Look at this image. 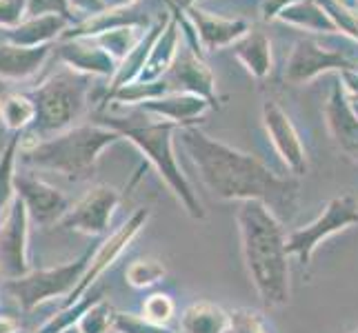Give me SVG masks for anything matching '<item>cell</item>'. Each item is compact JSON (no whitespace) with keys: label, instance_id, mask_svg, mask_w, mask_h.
I'll return each instance as SVG.
<instances>
[{"label":"cell","instance_id":"1","mask_svg":"<svg viewBox=\"0 0 358 333\" xmlns=\"http://www.w3.org/2000/svg\"><path fill=\"white\" fill-rule=\"evenodd\" d=\"M182 142L201 171V178L218 198L241 202L261 200L274 216H294L299 195V184L294 180L276 178L261 160L207 138L199 129H185Z\"/></svg>","mask_w":358,"mask_h":333},{"label":"cell","instance_id":"2","mask_svg":"<svg viewBox=\"0 0 358 333\" xmlns=\"http://www.w3.org/2000/svg\"><path fill=\"white\" fill-rule=\"evenodd\" d=\"M238 229L250 278L265 306L289 302L287 238L274 212L261 200H245L238 207Z\"/></svg>","mask_w":358,"mask_h":333},{"label":"cell","instance_id":"3","mask_svg":"<svg viewBox=\"0 0 358 333\" xmlns=\"http://www.w3.org/2000/svg\"><path fill=\"white\" fill-rule=\"evenodd\" d=\"M118 140L120 133L116 129L105 125H83L38 140L20 154V160L31 167L63 174L69 180H85L94 174L101 151Z\"/></svg>","mask_w":358,"mask_h":333},{"label":"cell","instance_id":"4","mask_svg":"<svg viewBox=\"0 0 358 333\" xmlns=\"http://www.w3.org/2000/svg\"><path fill=\"white\" fill-rule=\"evenodd\" d=\"M101 125L116 129L120 135H127L131 142H136L141 149L147 154V158L156 165V169L160 171V176L165 178V182L171 187L178 198L182 200V205L187 207V212L194 218H203V207L196 200V195L192 191V187L187 184V180L182 178L180 169L176 165L174 151H171V125H150V122H134L127 118H105Z\"/></svg>","mask_w":358,"mask_h":333},{"label":"cell","instance_id":"5","mask_svg":"<svg viewBox=\"0 0 358 333\" xmlns=\"http://www.w3.org/2000/svg\"><path fill=\"white\" fill-rule=\"evenodd\" d=\"M90 80L73 71H60L34 89L31 101L36 103L34 129L41 138H52L71 127V122L80 118L87 101Z\"/></svg>","mask_w":358,"mask_h":333},{"label":"cell","instance_id":"6","mask_svg":"<svg viewBox=\"0 0 358 333\" xmlns=\"http://www.w3.org/2000/svg\"><path fill=\"white\" fill-rule=\"evenodd\" d=\"M92 253H83L78 260H71L58 267H47L38 271H29L27 276L14 278L5 282V289L14 295L22 311H34L36 306L69 295L80 282L83 274L87 271Z\"/></svg>","mask_w":358,"mask_h":333},{"label":"cell","instance_id":"7","mask_svg":"<svg viewBox=\"0 0 358 333\" xmlns=\"http://www.w3.org/2000/svg\"><path fill=\"white\" fill-rule=\"evenodd\" d=\"M358 222V198L354 195H343V198L331 200L325 209V214L320 216L310 227L294 231L287 238V253H299L301 262L307 265L318 246L320 240L329 238L331 233L341 229H348L350 225Z\"/></svg>","mask_w":358,"mask_h":333},{"label":"cell","instance_id":"8","mask_svg":"<svg viewBox=\"0 0 358 333\" xmlns=\"http://www.w3.org/2000/svg\"><path fill=\"white\" fill-rule=\"evenodd\" d=\"M29 214L16 195L5 222L0 225V274L5 280L29 274Z\"/></svg>","mask_w":358,"mask_h":333},{"label":"cell","instance_id":"9","mask_svg":"<svg viewBox=\"0 0 358 333\" xmlns=\"http://www.w3.org/2000/svg\"><path fill=\"white\" fill-rule=\"evenodd\" d=\"M147 218H150V209H138L125 225H122L116 233H112L101 246H98V251L92 256V260H90V265H87V271L83 274V278H80V282L76 285V289H73L69 295H67V300H65V304L63 306H69V304H73V302H78L85 293H87L94 285H96V280L101 278L105 271L112 267L118 258H120V253L127 249L129 246V242L136 238V233H138L143 227H145V222H147Z\"/></svg>","mask_w":358,"mask_h":333},{"label":"cell","instance_id":"10","mask_svg":"<svg viewBox=\"0 0 358 333\" xmlns=\"http://www.w3.org/2000/svg\"><path fill=\"white\" fill-rule=\"evenodd\" d=\"M16 195L27 207L29 220L36 222L38 227L60 225L63 218L69 214V209L73 207L67 195L56 189L54 184L29 174H16Z\"/></svg>","mask_w":358,"mask_h":333},{"label":"cell","instance_id":"11","mask_svg":"<svg viewBox=\"0 0 358 333\" xmlns=\"http://www.w3.org/2000/svg\"><path fill=\"white\" fill-rule=\"evenodd\" d=\"M118 202L120 195L114 187L98 184L69 209V214L63 218L60 227L87 233V236H101L109 229V222H112Z\"/></svg>","mask_w":358,"mask_h":333},{"label":"cell","instance_id":"12","mask_svg":"<svg viewBox=\"0 0 358 333\" xmlns=\"http://www.w3.org/2000/svg\"><path fill=\"white\" fill-rule=\"evenodd\" d=\"M265 125H267V131L271 133V140H274V145L278 147L282 160L287 163V167L294 171V174H305L307 158H305L299 135H296L287 116L282 114L274 103L265 105Z\"/></svg>","mask_w":358,"mask_h":333},{"label":"cell","instance_id":"13","mask_svg":"<svg viewBox=\"0 0 358 333\" xmlns=\"http://www.w3.org/2000/svg\"><path fill=\"white\" fill-rule=\"evenodd\" d=\"M49 47H20L5 43L0 45V76L3 78H27L41 69Z\"/></svg>","mask_w":358,"mask_h":333},{"label":"cell","instance_id":"14","mask_svg":"<svg viewBox=\"0 0 358 333\" xmlns=\"http://www.w3.org/2000/svg\"><path fill=\"white\" fill-rule=\"evenodd\" d=\"M67 16L60 14H49V16H38V18H27L22 20L18 27L9 29L5 34L7 43L20 45V47H43L47 40H52L58 31L65 29Z\"/></svg>","mask_w":358,"mask_h":333},{"label":"cell","instance_id":"15","mask_svg":"<svg viewBox=\"0 0 358 333\" xmlns=\"http://www.w3.org/2000/svg\"><path fill=\"white\" fill-rule=\"evenodd\" d=\"M231 316L212 302H196L180 318V333H227Z\"/></svg>","mask_w":358,"mask_h":333},{"label":"cell","instance_id":"16","mask_svg":"<svg viewBox=\"0 0 358 333\" xmlns=\"http://www.w3.org/2000/svg\"><path fill=\"white\" fill-rule=\"evenodd\" d=\"M20 135H11L7 147L0 154V225L5 222L11 205L16 200V158Z\"/></svg>","mask_w":358,"mask_h":333},{"label":"cell","instance_id":"17","mask_svg":"<svg viewBox=\"0 0 358 333\" xmlns=\"http://www.w3.org/2000/svg\"><path fill=\"white\" fill-rule=\"evenodd\" d=\"M58 54L63 56L65 63L76 67L80 71H92V73H109L112 71V58L105 54L103 49H94L83 43H67L58 49Z\"/></svg>","mask_w":358,"mask_h":333},{"label":"cell","instance_id":"18","mask_svg":"<svg viewBox=\"0 0 358 333\" xmlns=\"http://www.w3.org/2000/svg\"><path fill=\"white\" fill-rule=\"evenodd\" d=\"M103 298H105V289H96V291L92 289V293L87 291L78 302L63 306V309H60L56 316L49 318L36 333H63V331H67L71 327H76L78 320L87 313L96 302H101Z\"/></svg>","mask_w":358,"mask_h":333},{"label":"cell","instance_id":"19","mask_svg":"<svg viewBox=\"0 0 358 333\" xmlns=\"http://www.w3.org/2000/svg\"><path fill=\"white\" fill-rule=\"evenodd\" d=\"M0 118L11 131H22L36 122V103L31 96L22 94H3L0 96Z\"/></svg>","mask_w":358,"mask_h":333},{"label":"cell","instance_id":"20","mask_svg":"<svg viewBox=\"0 0 358 333\" xmlns=\"http://www.w3.org/2000/svg\"><path fill=\"white\" fill-rule=\"evenodd\" d=\"M329 122H331V129L338 135V142L343 145L345 151L356 154L358 158V120L352 118L350 109L345 107L343 96L336 91L334 98H331V105H329Z\"/></svg>","mask_w":358,"mask_h":333},{"label":"cell","instance_id":"21","mask_svg":"<svg viewBox=\"0 0 358 333\" xmlns=\"http://www.w3.org/2000/svg\"><path fill=\"white\" fill-rule=\"evenodd\" d=\"M125 278L131 287L145 289V287H152L158 280L165 278V267L158 260H136L127 267Z\"/></svg>","mask_w":358,"mask_h":333},{"label":"cell","instance_id":"22","mask_svg":"<svg viewBox=\"0 0 358 333\" xmlns=\"http://www.w3.org/2000/svg\"><path fill=\"white\" fill-rule=\"evenodd\" d=\"M114 318H116V311L103 298L78 320L76 327L80 329V333H107L109 329H114Z\"/></svg>","mask_w":358,"mask_h":333},{"label":"cell","instance_id":"23","mask_svg":"<svg viewBox=\"0 0 358 333\" xmlns=\"http://www.w3.org/2000/svg\"><path fill=\"white\" fill-rule=\"evenodd\" d=\"M171 316H174V302L163 293H154L143 302V318L154 325L163 327L165 323H169Z\"/></svg>","mask_w":358,"mask_h":333},{"label":"cell","instance_id":"24","mask_svg":"<svg viewBox=\"0 0 358 333\" xmlns=\"http://www.w3.org/2000/svg\"><path fill=\"white\" fill-rule=\"evenodd\" d=\"M114 331L118 333H171L160 325L145 320L143 316H134V313H116Z\"/></svg>","mask_w":358,"mask_h":333},{"label":"cell","instance_id":"25","mask_svg":"<svg viewBox=\"0 0 358 333\" xmlns=\"http://www.w3.org/2000/svg\"><path fill=\"white\" fill-rule=\"evenodd\" d=\"M24 14H27V0H0V27H18Z\"/></svg>","mask_w":358,"mask_h":333},{"label":"cell","instance_id":"26","mask_svg":"<svg viewBox=\"0 0 358 333\" xmlns=\"http://www.w3.org/2000/svg\"><path fill=\"white\" fill-rule=\"evenodd\" d=\"M49 14H60L69 18L67 0H27V14H24V18H38Z\"/></svg>","mask_w":358,"mask_h":333},{"label":"cell","instance_id":"27","mask_svg":"<svg viewBox=\"0 0 358 333\" xmlns=\"http://www.w3.org/2000/svg\"><path fill=\"white\" fill-rule=\"evenodd\" d=\"M227 333H267L261 316H256L252 311H236L231 313V327Z\"/></svg>","mask_w":358,"mask_h":333},{"label":"cell","instance_id":"28","mask_svg":"<svg viewBox=\"0 0 358 333\" xmlns=\"http://www.w3.org/2000/svg\"><path fill=\"white\" fill-rule=\"evenodd\" d=\"M0 333H20V320L9 313H0Z\"/></svg>","mask_w":358,"mask_h":333},{"label":"cell","instance_id":"29","mask_svg":"<svg viewBox=\"0 0 358 333\" xmlns=\"http://www.w3.org/2000/svg\"><path fill=\"white\" fill-rule=\"evenodd\" d=\"M71 3L76 5L78 9L90 11V14H96V11H101L105 7L103 0H71Z\"/></svg>","mask_w":358,"mask_h":333},{"label":"cell","instance_id":"30","mask_svg":"<svg viewBox=\"0 0 358 333\" xmlns=\"http://www.w3.org/2000/svg\"><path fill=\"white\" fill-rule=\"evenodd\" d=\"M114 3H122V0H114Z\"/></svg>","mask_w":358,"mask_h":333},{"label":"cell","instance_id":"31","mask_svg":"<svg viewBox=\"0 0 358 333\" xmlns=\"http://www.w3.org/2000/svg\"><path fill=\"white\" fill-rule=\"evenodd\" d=\"M354 333H358V331H354Z\"/></svg>","mask_w":358,"mask_h":333}]
</instances>
